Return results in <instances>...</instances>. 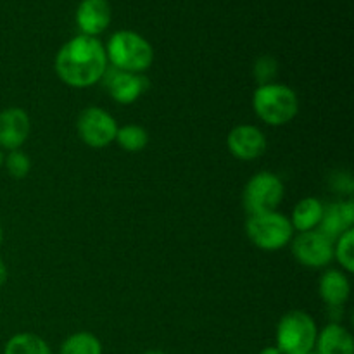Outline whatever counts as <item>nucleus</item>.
Instances as JSON below:
<instances>
[{
	"label": "nucleus",
	"mask_w": 354,
	"mask_h": 354,
	"mask_svg": "<svg viewBox=\"0 0 354 354\" xmlns=\"http://www.w3.org/2000/svg\"><path fill=\"white\" fill-rule=\"evenodd\" d=\"M325 204L317 197H306V199L299 201L292 211V216L289 218L290 225L294 230L301 232H311L317 230L320 225L322 216H324Z\"/></svg>",
	"instance_id": "dca6fc26"
},
{
	"label": "nucleus",
	"mask_w": 354,
	"mask_h": 354,
	"mask_svg": "<svg viewBox=\"0 0 354 354\" xmlns=\"http://www.w3.org/2000/svg\"><path fill=\"white\" fill-rule=\"evenodd\" d=\"M317 354H354V341L348 328L341 324H330L318 332Z\"/></svg>",
	"instance_id": "4468645a"
},
{
	"label": "nucleus",
	"mask_w": 354,
	"mask_h": 354,
	"mask_svg": "<svg viewBox=\"0 0 354 354\" xmlns=\"http://www.w3.org/2000/svg\"><path fill=\"white\" fill-rule=\"evenodd\" d=\"M286 196L283 182L277 175L268 171L258 173L248 182L244 189V209L249 216L277 211Z\"/></svg>",
	"instance_id": "423d86ee"
},
{
	"label": "nucleus",
	"mask_w": 354,
	"mask_h": 354,
	"mask_svg": "<svg viewBox=\"0 0 354 354\" xmlns=\"http://www.w3.org/2000/svg\"><path fill=\"white\" fill-rule=\"evenodd\" d=\"M3 168L7 169V173H9L12 178L21 180L30 173L31 161L23 151L17 149V151H10L9 154L3 158Z\"/></svg>",
	"instance_id": "4be33fe9"
},
{
	"label": "nucleus",
	"mask_w": 354,
	"mask_h": 354,
	"mask_svg": "<svg viewBox=\"0 0 354 354\" xmlns=\"http://www.w3.org/2000/svg\"><path fill=\"white\" fill-rule=\"evenodd\" d=\"M114 140L120 144V147L127 152H140L149 144V133L145 128L138 124H124L118 127V133Z\"/></svg>",
	"instance_id": "6ab92c4d"
},
{
	"label": "nucleus",
	"mask_w": 354,
	"mask_h": 354,
	"mask_svg": "<svg viewBox=\"0 0 354 354\" xmlns=\"http://www.w3.org/2000/svg\"><path fill=\"white\" fill-rule=\"evenodd\" d=\"M354 223V203L346 201V203L328 204L324 209L320 225L317 230L324 234L328 241L335 242L344 232L351 230Z\"/></svg>",
	"instance_id": "f8f14e48"
},
{
	"label": "nucleus",
	"mask_w": 354,
	"mask_h": 354,
	"mask_svg": "<svg viewBox=\"0 0 354 354\" xmlns=\"http://www.w3.org/2000/svg\"><path fill=\"white\" fill-rule=\"evenodd\" d=\"M7 279H9V272H7V266L3 263V259L0 258V287L7 282Z\"/></svg>",
	"instance_id": "b1692460"
},
{
	"label": "nucleus",
	"mask_w": 354,
	"mask_h": 354,
	"mask_svg": "<svg viewBox=\"0 0 354 354\" xmlns=\"http://www.w3.org/2000/svg\"><path fill=\"white\" fill-rule=\"evenodd\" d=\"M102 82L118 104H133L149 88V80L142 73L123 71L113 66H107Z\"/></svg>",
	"instance_id": "1a4fd4ad"
},
{
	"label": "nucleus",
	"mask_w": 354,
	"mask_h": 354,
	"mask_svg": "<svg viewBox=\"0 0 354 354\" xmlns=\"http://www.w3.org/2000/svg\"><path fill=\"white\" fill-rule=\"evenodd\" d=\"M310 354H317V353H315V351H311V353H310Z\"/></svg>",
	"instance_id": "c85d7f7f"
},
{
	"label": "nucleus",
	"mask_w": 354,
	"mask_h": 354,
	"mask_svg": "<svg viewBox=\"0 0 354 354\" xmlns=\"http://www.w3.org/2000/svg\"><path fill=\"white\" fill-rule=\"evenodd\" d=\"M80 138L88 147L102 149L114 142L118 133V123L102 107H86L80 113L76 121Z\"/></svg>",
	"instance_id": "0eeeda50"
},
{
	"label": "nucleus",
	"mask_w": 354,
	"mask_h": 354,
	"mask_svg": "<svg viewBox=\"0 0 354 354\" xmlns=\"http://www.w3.org/2000/svg\"><path fill=\"white\" fill-rule=\"evenodd\" d=\"M61 354H102V344L90 332H76L62 342Z\"/></svg>",
	"instance_id": "a211bd4d"
},
{
	"label": "nucleus",
	"mask_w": 354,
	"mask_h": 354,
	"mask_svg": "<svg viewBox=\"0 0 354 354\" xmlns=\"http://www.w3.org/2000/svg\"><path fill=\"white\" fill-rule=\"evenodd\" d=\"M318 328L304 311H289L277 327V348L282 354H310L315 351Z\"/></svg>",
	"instance_id": "20e7f679"
},
{
	"label": "nucleus",
	"mask_w": 354,
	"mask_h": 354,
	"mask_svg": "<svg viewBox=\"0 0 354 354\" xmlns=\"http://www.w3.org/2000/svg\"><path fill=\"white\" fill-rule=\"evenodd\" d=\"M245 232L249 241L263 251H279L286 248L294 235L290 220L279 211L249 216Z\"/></svg>",
	"instance_id": "39448f33"
},
{
	"label": "nucleus",
	"mask_w": 354,
	"mask_h": 354,
	"mask_svg": "<svg viewBox=\"0 0 354 354\" xmlns=\"http://www.w3.org/2000/svg\"><path fill=\"white\" fill-rule=\"evenodd\" d=\"M107 69L106 47L95 37L78 35L59 48L55 73L64 85L88 88L102 80Z\"/></svg>",
	"instance_id": "f257e3e1"
},
{
	"label": "nucleus",
	"mask_w": 354,
	"mask_h": 354,
	"mask_svg": "<svg viewBox=\"0 0 354 354\" xmlns=\"http://www.w3.org/2000/svg\"><path fill=\"white\" fill-rule=\"evenodd\" d=\"M111 21V7L107 0H83L76 10V23L86 37L102 33Z\"/></svg>",
	"instance_id": "ddd939ff"
},
{
	"label": "nucleus",
	"mask_w": 354,
	"mask_h": 354,
	"mask_svg": "<svg viewBox=\"0 0 354 354\" xmlns=\"http://www.w3.org/2000/svg\"><path fill=\"white\" fill-rule=\"evenodd\" d=\"M252 109L256 116L270 127H282L297 116L299 99L290 86L282 83H270L254 90Z\"/></svg>",
	"instance_id": "f03ea898"
},
{
	"label": "nucleus",
	"mask_w": 354,
	"mask_h": 354,
	"mask_svg": "<svg viewBox=\"0 0 354 354\" xmlns=\"http://www.w3.org/2000/svg\"><path fill=\"white\" fill-rule=\"evenodd\" d=\"M2 239H3V232H2V227H0V244H2Z\"/></svg>",
	"instance_id": "cd10ccee"
},
{
	"label": "nucleus",
	"mask_w": 354,
	"mask_h": 354,
	"mask_svg": "<svg viewBox=\"0 0 354 354\" xmlns=\"http://www.w3.org/2000/svg\"><path fill=\"white\" fill-rule=\"evenodd\" d=\"M332 183H334L335 189L341 190V192L351 194V190H353V178H351V175H349V173L339 171L337 173V178H332Z\"/></svg>",
	"instance_id": "5701e85b"
},
{
	"label": "nucleus",
	"mask_w": 354,
	"mask_h": 354,
	"mask_svg": "<svg viewBox=\"0 0 354 354\" xmlns=\"http://www.w3.org/2000/svg\"><path fill=\"white\" fill-rule=\"evenodd\" d=\"M3 158H6V156H3V151L0 149V169L3 168Z\"/></svg>",
	"instance_id": "bb28decb"
},
{
	"label": "nucleus",
	"mask_w": 354,
	"mask_h": 354,
	"mask_svg": "<svg viewBox=\"0 0 354 354\" xmlns=\"http://www.w3.org/2000/svg\"><path fill=\"white\" fill-rule=\"evenodd\" d=\"M142 354H166L165 351H159V349H151V351H145Z\"/></svg>",
	"instance_id": "a878e982"
},
{
	"label": "nucleus",
	"mask_w": 354,
	"mask_h": 354,
	"mask_svg": "<svg viewBox=\"0 0 354 354\" xmlns=\"http://www.w3.org/2000/svg\"><path fill=\"white\" fill-rule=\"evenodd\" d=\"M30 116L19 107L0 111V149L17 151L30 135Z\"/></svg>",
	"instance_id": "9b49d317"
},
{
	"label": "nucleus",
	"mask_w": 354,
	"mask_h": 354,
	"mask_svg": "<svg viewBox=\"0 0 354 354\" xmlns=\"http://www.w3.org/2000/svg\"><path fill=\"white\" fill-rule=\"evenodd\" d=\"M334 258L341 263L342 268L348 273H353L354 270V232H344L337 241L334 242Z\"/></svg>",
	"instance_id": "aec40b11"
},
{
	"label": "nucleus",
	"mask_w": 354,
	"mask_h": 354,
	"mask_svg": "<svg viewBox=\"0 0 354 354\" xmlns=\"http://www.w3.org/2000/svg\"><path fill=\"white\" fill-rule=\"evenodd\" d=\"M259 354H282L280 353V349L277 348V346H266V348H263Z\"/></svg>",
	"instance_id": "393cba45"
},
{
	"label": "nucleus",
	"mask_w": 354,
	"mask_h": 354,
	"mask_svg": "<svg viewBox=\"0 0 354 354\" xmlns=\"http://www.w3.org/2000/svg\"><path fill=\"white\" fill-rule=\"evenodd\" d=\"M227 147L234 158L241 161H252L265 154L268 142L265 133L252 124H239L228 133Z\"/></svg>",
	"instance_id": "9d476101"
},
{
	"label": "nucleus",
	"mask_w": 354,
	"mask_h": 354,
	"mask_svg": "<svg viewBox=\"0 0 354 354\" xmlns=\"http://www.w3.org/2000/svg\"><path fill=\"white\" fill-rule=\"evenodd\" d=\"M107 62L113 68L130 73H144L154 61L151 44L133 31H118L109 38L106 47Z\"/></svg>",
	"instance_id": "7ed1b4c3"
},
{
	"label": "nucleus",
	"mask_w": 354,
	"mask_h": 354,
	"mask_svg": "<svg viewBox=\"0 0 354 354\" xmlns=\"http://www.w3.org/2000/svg\"><path fill=\"white\" fill-rule=\"evenodd\" d=\"M292 254L308 268H324L334 258V242L318 230L301 232L292 242Z\"/></svg>",
	"instance_id": "6e6552de"
},
{
	"label": "nucleus",
	"mask_w": 354,
	"mask_h": 354,
	"mask_svg": "<svg viewBox=\"0 0 354 354\" xmlns=\"http://www.w3.org/2000/svg\"><path fill=\"white\" fill-rule=\"evenodd\" d=\"M252 75H254V80L258 82L259 86L275 83L277 75H279V62H277V59L273 55H261L254 62Z\"/></svg>",
	"instance_id": "412c9836"
},
{
	"label": "nucleus",
	"mask_w": 354,
	"mask_h": 354,
	"mask_svg": "<svg viewBox=\"0 0 354 354\" xmlns=\"http://www.w3.org/2000/svg\"><path fill=\"white\" fill-rule=\"evenodd\" d=\"M318 292L320 297L328 304V308H341L351 294V283L349 279L342 272L337 270H328L322 275L318 283Z\"/></svg>",
	"instance_id": "2eb2a0df"
},
{
	"label": "nucleus",
	"mask_w": 354,
	"mask_h": 354,
	"mask_svg": "<svg viewBox=\"0 0 354 354\" xmlns=\"http://www.w3.org/2000/svg\"><path fill=\"white\" fill-rule=\"evenodd\" d=\"M3 354H52L47 342L37 334L23 332L16 334L6 342Z\"/></svg>",
	"instance_id": "f3484780"
}]
</instances>
